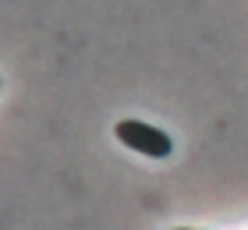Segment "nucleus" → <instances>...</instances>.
<instances>
[{
  "instance_id": "f03ea898",
  "label": "nucleus",
  "mask_w": 248,
  "mask_h": 230,
  "mask_svg": "<svg viewBox=\"0 0 248 230\" xmlns=\"http://www.w3.org/2000/svg\"><path fill=\"white\" fill-rule=\"evenodd\" d=\"M177 230H191V227H177Z\"/></svg>"
},
{
  "instance_id": "f257e3e1",
  "label": "nucleus",
  "mask_w": 248,
  "mask_h": 230,
  "mask_svg": "<svg viewBox=\"0 0 248 230\" xmlns=\"http://www.w3.org/2000/svg\"><path fill=\"white\" fill-rule=\"evenodd\" d=\"M117 142L121 145H128L135 149V153H142V156H153V159H163V156H170V135L160 131V128H153V124H142V121H117Z\"/></svg>"
}]
</instances>
